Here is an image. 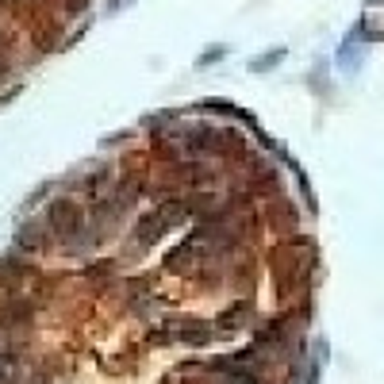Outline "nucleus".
Masks as SVG:
<instances>
[{"label": "nucleus", "mask_w": 384, "mask_h": 384, "mask_svg": "<svg viewBox=\"0 0 384 384\" xmlns=\"http://www.w3.org/2000/svg\"><path fill=\"white\" fill-rule=\"evenodd\" d=\"M8 376H12V361H8V357H0V384H4Z\"/></svg>", "instance_id": "nucleus-1"}]
</instances>
